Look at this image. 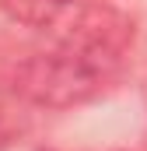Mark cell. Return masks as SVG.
Listing matches in <instances>:
<instances>
[{"instance_id":"obj_1","label":"cell","mask_w":147,"mask_h":151,"mask_svg":"<svg viewBox=\"0 0 147 151\" xmlns=\"http://www.w3.org/2000/svg\"><path fill=\"white\" fill-rule=\"evenodd\" d=\"M137 25L112 4H95L77 14L49 49L21 63L18 88L25 99L49 109H67L95 99L123 74Z\"/></svg>"},{"instance_id":"obj_2","label":"cell","mask_w":147,"mask_h":151,"mask_svg":"<svg viewBox=\"0 0 147 151\" xmlns=\"http://www.w3.org/2000/svg\"><path fill=\"white\" fill-rule=\"evenodd\" d=\"M49 4H56V7H63V4H77V0H49Z\"/></svg>"}]
</instances>
